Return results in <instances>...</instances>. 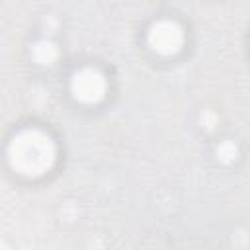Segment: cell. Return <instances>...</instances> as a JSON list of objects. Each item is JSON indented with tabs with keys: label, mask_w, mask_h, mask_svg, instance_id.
Listing matches in <instances>:
<instances>
[{
	"label": "cell",
	"mask_w": 250,
	"mask_h": 250,
	"mask_svg": "<svg viewBox=\"0 0 250 250\" xmlns=\"http://www.w3.org/2000/svg\"><path fill=\"white\" fill-rule=\"evenodd\" d=\"M57 158L55 141L41 129H23L16 133L8 145L10 166L27 178H37L49 172Z\"/></svg>",
	"instance_id": "cell-1"
},
{
	"label": "cell",
	"mask_w": 250,
	"mask_h": 250,
	"mask_svg": "<svg viewBox=\"0 0 250 250\" xmlns=\"http://www.w3.org/2000/svg\"><path fill=\"white\" fill-rule=\"evenodd\" d=\"M148 45L160 55H174L184 45V29L172 20H160L148 29Z\"/></svg>",
	"instance_id": "cell-2"
},
{
	"label": "cell",
	"mask_w": 250,
	"mask_h": 250,
	"mask_svg": "<svg viewBox=\"0 0 250 250\" xmlns=\"http://www.w3.org/2000/svg\"><path fill=\"white\" fill-rule=\"evenodd\" d=\"M105 78L96 68H82L72 76L70 90L78 102L84 104H96L105 96Z\"/></svg>",
	"instance_id": "cell-3"
},
{
	"label": "cell",
	"mask_w": 250,
	"mask_h": 250,
	"mask_svg": "<svg viewBox=\"0 0 250 250\" xmlns=\"http://www.w3.org/2000/svg\"><path fill=\"white\" fill-rule=\"evenodd\" d=\"M33 57L41 64H51L57 59V47L51 41H39L33 47Z\"/></svg>",
	"instance_id": "cell-4"
},
{
	"label": "cell",
	"mask_w": 250,
	"mask_h": 250,
	"mask_svg": "<svg viewBox=\"0 0 250 250\" xmlns=\"http://www.w3.org/2000/svg\"><path fill=\"white\" fill-rule=\"evenodd\" d=\"M217 154H219V158H223V160H232V158L236 156V146H234L232 143L225 141V143H221V145L217 146Z\"/></svg>",
	"instance_id": "cell-5"
}]
</instances>
